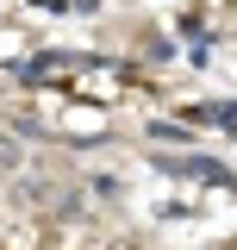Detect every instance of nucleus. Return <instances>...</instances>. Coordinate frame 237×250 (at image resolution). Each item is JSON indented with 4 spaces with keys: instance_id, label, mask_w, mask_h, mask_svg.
<instances>
[{
    "instance_id": "nucleus-1",
    "label": "nucleus",
    "mask_w": 237,
    "mask_h": 250,
    "mask_svg": "<svg viewBox=\"0 0 237 250\" xmlns=\"http://www.w3.org/2000/svg\"><path fill=\"white\" fill-rule=\"evenodd\" d=\"M169 175H187V182H212V188H237V175L225 163H206V156H175Z\"/></svg>"
},
{
    "instance_id": "nucleus-2",
    "label": "nucleus",
    "mask_w": 237,
    "mask_h": 250,
    "mask_svg": "<svg viewBox=\"0 0 237 250\" xmlns=\"http://www.w3.org/2000/svg\"><path fill=\"white\" fill-rule=\"evenodd\" d=\"M144 138H150V144H194L187 125H169V119H162V125H144Z\"/></svg>"
}]
</instances>
